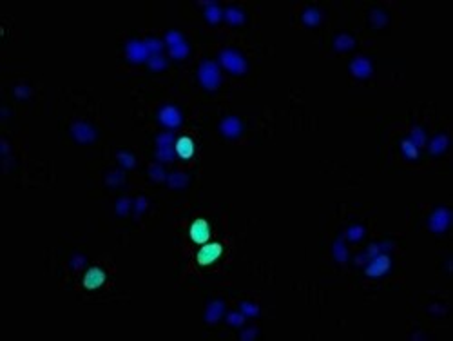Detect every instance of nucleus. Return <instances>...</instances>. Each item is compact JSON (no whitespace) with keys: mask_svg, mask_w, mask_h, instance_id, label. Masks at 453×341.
I'll return each mask as SVG.
<instances>
[{"mask_svg":"<svg viewBox=\"0 0 453 341\" xmlns=\"http://www.w3.org/2000/svg\"><path fill=\"white\" fill-rule=\"evenodd\" d=\"M174 134L172 131H167L156 136V160L158 163H169L174 160L176 151H174Z\"/></svg>","mask_w":453,"mask_h":341,"instance_id":"7ed1b4c3","label":"nucleus"},{"mask_svg":"<svg viewBox=\"0 0 453 341\" xmlns=\"http://www.w3.org/2000/svg\"><path fill=\"white\" fill-rule=\"evenodd\" d=\"M125 183V173L120 169H114V170H109L107 175H105V185L109 187H122Z\"/></svg>","mask_w":453,"mask_h":341,"instance_id":"393cba45","label":"nucleus"},{"mask_svg":"<svg viewBox=\"0 0 453 341\" xmlns=\"http://www.w3.org/2000/svg\"><path fill=\"white\" fill-rule=\"evenodd\" d=\"M247 318L243 316L241 312H230L229 316H227V323L230 325V327H241L243 323H245Z\"/></svg>","mask_w":453,"mask_h":341,"instance_id":"4c0bfd02","label":"nucleus"},{"mask_svg":"<svg viewBox=\"0 0 453 341\" xmlns=\"http://www.w3.org/2000/svg\"><path fill=\"white\" fill-rule=\"evenodd\" d=\"M391 243L390 241H381V243H372V245H368V249L365 250V252L357 254V258H355V265H365V263H368L372 258H375V256H379V254H388L391 250Z\"/></svg>","mask_w":453,"mask_h":341,"instance_id":"1a4fd4ad","label":"nucleus"},{"mask_svg":"<svg viewBox=\"0 0 453 341\" xmlns=\"http://www.w3.org/2000/svg\"><path fill=\"white\" fill-rule=\"evenodd\" d=\"M198 80L207 91H216L221 86V71L214 60H203L198 67Z\"/></svg>","mask_w":453,"mask_h":341,"instance_id":"f257e3e1","label":"nucleus"},{"mask_svg":"<svg viewBox=\"0 0 453 341\" xmlns=\"http://www.w3.org/2000/svg\"><path fill=\"white\" fill-rule=\"evenodd\" d=\"M125 56L127 60L133 64H141V62H147L150 56L149 49H147L145 42L141 40H129L127 42V46H125Z\"/></svg>","mask_w":453,"mask_h":341,"instance_id":"6e6552de","label":"nucleus"},{"mask_svg":"<svg viewBox=\"0 0 453 341\" xmlns=\"http://www.w3.org/2000/svg\"><path fill=\"white\" fill-rule=\"evenodd\" d=\"M189 234H191V240L198 245H203L207 243L208 238H210V225L205 220H196L192 221L191 229H189Z\"/></svg>","mask_w":453,"mask_h":341,"instance_id":"f8f14e48","label":"nucleus"},{"mask_svg":"<svg viewBox=\"0 0 453 341\" xmlns=\"http://www.w3.org/2000/svg\"><path fill=\"white\" fill-rule=\"evenodd\" d=\"M301 18H303L305 25H308V27H317L321 24V20H323V15H321V11L317 8H307Z\"/></svg>","mask_w":453,"mask_h":341,"instance_id":"412c9836","label":"nucleus"},{"mask_svg":"<svg viewBox=\"0 0 453 341\" xmlns=\"http://www.w3.org/2000/svg\"><path fill=\"white\" fill-rule=\"evenodd\" d=\"M83 263H85V258H83L82 254H76V256H73V260H71V265H73V269H76V271L82 269Z\"/></svg>","mask_w":453,"mask_h":341,"instance_id":"ea45409f","label":"nucleus"},{"mask_svg":"<svg viewBox=\"0 0 453 341\" xmlns=\"http://www.w3.org/2000/svg\"><path fill=\"white\" fill-rule=\"evenodd\" d=\"M220 133L223 134L225 138H230V140H234V138H237V136H241L243 122L239 120L237 117H234V115L225 117L223 120L220 122Z\"/></svg>","mask_w":453,"mask_h":341,"instance_id":"9b49d317","label":"nucleus"},{"mask_svg":"<svg viewBox=\"0 0 453 341\" xmlns=\"http://www.w3.org/2000/svg\"><path fill=\"white\" fill-rule=\"evenodd\" d=\"M401 153H403V156H404V158H408V160H417V158H419V149L413 146L410 138H404V140L401 141Z\"/></svg>","mask_w":453,"mask_h":341,"instance_id":"bb28decb","label":"nucleus"},{"mask_svg":"<svg viewBox=\"0 0 453 341\" xmlns=\"http://www.w3.org/2000/svg\"><path fill=\"white\" fill-rule=\"evenodd\" d=\"M15 93H17V96H20V98H27L29 96V88H25V86H20V88L15 89Z\"/></svg>","mask_w":453,"mask_h":341,"instance_id":"a19ab883","label":"nucleus"},{"mask_svg":"<svg viewBox=\"0 0 453 341\" xmlns=\"http://www.w3.org/2000/svg\"><path fill=\"white\" fill-rule=\"evenodd\" d=\"M370 24L372 27H377V30H381V27H384V25L388 24V15L384 9H379V8H374L370 11Z\"/></svg>","mask_w":453,"mask_h":341,"instance_id":"b1692460","label":"nucleus"},{"mask_svg":"<svg viewBox=\"0 0 453 341\" xmlns=\"http://www.w3.org/2000/svg\"><path fill=\"white\" fill-rule=\"evenodd\" d=\"M163 42H165L169 47H174V46H178V44H182V42H185V37H183L179 31L171 30V31H167V33H165V37H163Z\"/></svg>","mask_w":453,"mask_h":341,"instance_id":"72a5a7b5","label":"nucleus"},{"mask_svg":"<svg viewBox=\"0 0 453 341\" xmlns=\"http://www.w3.org/2000/svg\"><path fill=\"white\" fill-rule=\"evenodd\" d=\"M163 44H165V42L160 40V38H156V37H149L145 40V46H147V49H149L150 56H153V54H162Z\"/></svg>","mask_w":453,"mask_h":341,"instance_id":"f704fd0d","label":"nucleus"},{"mask_svg":"<svg viewBox=\"0 0 453 341\" xmlns=\"http://www.w3.org/2000/svg\"><path fill=\"white\" fill-rule=\"evenodd\" d=\"M189 51H191V47H189L187 42H182V44H178V46L169 47V54H171V59H174V60L187 59Z\"/></svg>","mask_w":453,"mask_h":341,"instance_id":"2f4dec72","label":"nucleus"},{"mask_svg":"<svg viewBox=\"0 0 453 341\" xmlns=\"http://www.w3.org/2000/svg\"><path fill=\"white\" fill-rule=\"evenodd\" d=\"M332 254H334V258H336V262L339 263H345L346 260H348V249H346V243H345V238H337L336 243H334L332 247Z\"/></svg>","mask_w":453,"mask_h":341,"instance_id":"5701e85b","label":"nucleus"},{"mask_svg":"<svg viewBox=\"0 0 453 341\" xmlns=\"http://www.w3.org/2000/svg\"><path fill=\"white\" fill-rule=\"evenodd\" d=\"M363 236H365V227H363V225H350L343 238L352 241V243H355V241L363 240Z\"/></svg>","mask_w":453,"mask_h":341,"instance_id":"7c9ffc66","label":"nucleus"},{"mask_svg":"<svg viewBox=\"0 0 453 341\" xmlns=\"http://www.w3.org/2000/svg\"><path fill=\"white\" fill-rule=\"evenodd\" d=\"M220 64L229 71L230 75H236V76L245 75L247 71H249V64H247L245 56H243L239 51L230 49V47L220 51Z\"/></svg>","mask_w":453,"mask_h":341,"instance_id":"f03ea898","label":"nucleus"},{"mask_svg":"<svg viewBox=\"0 0 453 341\" xmlns=\"http://www.w3.org/2000/svg\"><path fill=\"white\" fill-rule=\"evenodd\" d=\"M116 160L122 163L124 169H134V167H136V158H134V154L129 153V151H118Z\"/></svg>","mask_w":453,"mask_h":341,"instance_id":"c756f323","label":"nucleus"},{"mask_svg":"<svg viewBox=\"0 0 453 341\" xmlns=\"http://www.w3.org/2000/svg\"><path fill=\"white\" fill-rule=\"evenodd\" d=\"M158 120H160V124H162L163 127H167L169 131H174V129H178L179 125H182L183 115H182V111L176 107V105L167 104L158 111Z\"/></svg>","mask_w":453,"mask_h":341,"instance_id":"39448f33","label":"nucleus"},{"mask_svg":"<svg viewBox=\"0 0 453 341\" xmlns=\"http://www.w3.org/2000/svg\"><path fill=\"white\" fill-rule=\"evenodd\" d=\"M134 205V216H141L143 212L147 211V207H149V202H147V198H143V196H138L136 200L133 202Z\"/></svg>","mask_w":453,"mask_h":341,"instance_id":"e433bc0d","label":"nucleus"},{"mask_svg":"<svg viewBox=\"0 0 453 341\" xmlns=\"http://www.w3.org/2000/svg\"><path fill=\"white\" fill-rule=\"evenodd\" d=\"M355 46V38L348 33H341L334 38V49L336 51H348Z\"/></svg>","mask_w":453,"mask_h":341,"instance_id":"4be33fe9","label":"nucleus"},{"mask_svg":"<svg viewBox=\"0 0 453 341\" xmlns=\"http://www.w3.org/2000/svg\"><path fill=\"white\" fill-rule=\"evenodd\" d=\"M223 18L227 20V24L230 25H241L245 22V13H243L241 8H236V6H230L223 11Z\"/></svg>","mask_w":453,"mask_h":341,"instance_id":"6ab92c4d","label":"nucleus"},{"mask_svg":"<svg viewBox=\"0 0 453 341\" xmlns=\"http://www.w3.org/2000/svg\"><path fill=\"white\" fill-rule=\"evenodd\" d=\"M167 59L163 56V54H153V56H149V60H147V66H149L150 71H154V73H160V71H165L167 69Z\"/></svg>","mask_w":453,"mask_h":341,"instance_id":"cd10ccee","label":"nucleus"},{"mask_svg":"<svg viewBox=\"0 0 453 341\" xmlns=\"http://www.w3.org/2000/svg\"><path fill=\"white\" fill-rule=\"evenodd\" d=\"M223 314H225V303L221 300H214L205 308V321H207L208 325H214L221 320Z\"/></svg>","mask_w":453,"mask_h":341,"instance_id":"dca6fc26","label":"nucleus"},{"mask_svg":"<svg viewBox=\"0 0 453 341\" xmlns=\"http://www.w3.org/2000/svg\"><path fill=\"white\" fill-rule=\"evenodd\" d=\"M410 140H412V144L417 147V149H420V147L426 146V133H424L422 127H419V125H413L412 129H410Z\"/></svg>","mask_w":453,"mask_h":341,"instance_id":"a878e982","label":"nucleus"},{"mask_svg":"<svg viewBox=\"0 0 453 341\" xmlns=\"http://www.w3.org/2000/svg\"><path fill=\"white\" fill-rule=\"evenodd\" d=\"M221 254H223V247H221V243L212 241V243H205V245L201 247L196 258H198V263H200V265H210V263H214L218 258H220Z\"/></svg>","mask_w":453,"mask_h":341,"instance_id":"9d476101","label":"nucleus"},{"mask_svg":"<svg viewBox=\"0 0 453 341\" xmlns=\"http://www.w3.org/2000/svg\"><path fill=\"white\" fill-rule=\"evenodd\" d=\"M449 221H451V209L448 207H437L432 211L428 218V227L432 233L442 234L448 231Z\"/></svg>","mask_w":453,"mask_h":341,"instance_id":"20e7f679","label":"nucleus"},{"mask_svg":"<svg viewBox=\"0 0 453 341\" xmlns=\"http://www.w3.org/2000/svg\"><path fill=\"white\" fill-rule=\"evenodd\" d=\"M372 62L365 56H357L350 64V73H352L355 78H368L372 75Z\"/></svg>","mask_w":453,"mask_h":341,"instance_id":"2eb2a0df","label":"nucleus"},{"mask_svg":"<svg viewBox=\"0 0 453 341\" xmlns=\"http://www.w3.org/2000/svg\"><path fill=\"white\" fill-rule=\"evenodd\" d=\"M131 207H133V202H131V198H120V200L116 202V214L118 216H127L131 211Z\"/></svg>","mask_w":453,"mask_h":341,"instance_id":"c9c22d12","label":"nucleus"},{"mask_svg":"<svg viewBox=\"0 0 453 341\" xmlns=\"http://www.w3.org/2000/svg\"><path fill=\"white\" fill-rule=\"evenodd\" d=\"M71 136L75 138L78 144L87 146V144H93L96 140L98 133L87 122H75V124H71Z\"/></svg>","mask_w":453,"mask_h":341,"instance_id":"0eeeda50","label":"nucleus"},{"mask_svg":"<svg viewBox=\"0 0 453 341\" xmlns=\"http://www.w3.org/2000/svg\"><path fill=\"white\" fill-rule=\"evenodd\" d=\"M174 151L182 160H191L196 153V146H194V140L189 136H182L176 140L174 144Z\"/></svg>","mask_w":453,"mask_h":341,"instance_id":"4468645a","label":"nucleus"},{"mask_svg":"<svg viewBox=\"0 0 453 341\" xmlns=\"http://www.w3.org/2000/svg\"><path fill=\"white\" fill-rule=\"evenodd\" d=\"M147 173H149V178L153 180V182H156V183L167 182V173H165V169H163L162 163H153Z\"/></svg>","mask_w":453,"mask_h":341,"instance_id":"c85d7f7f","label":"nucleus"},{"mask_svg":"<svg viewBox=\"0 0 453 341\" xmlns=\"http://www.w3.org/2000/svg\"><path fill=\"white\" fill-rule=\"evenodd\" d=\"M239 312L245 318H258L259 316V307L252 301H241L239 303Z\"/></svg>","mask_w":453,"mask_h":341,"instance_id":"473e14b6","label":"nucleus"},{"mask_svg":"<svg viewBox=\"0 0 453 341\" xmlns=\"http://www.w3.org/2000/svg\"><path fill=\"white\" fill-rule=\"evenodd\" d=\"M256 336H258V329H256V327H250V329L243 330L241 336H239V337H241L243 341H250V339H254Z\"/></svg>","mask_w":453,"mask_h":341,"instance_id":"58836bf2","label":"nucleus"},{"mask_svg":"<svg viewBox=\"0 0 453 341\" xmlns=\"http://www.w3.org/2000/svg\"><path fill=\"white\" fill-rule=\"evenodd\" d=\"M189 182H191V178L183 170H176V173L167 176V183H169L171 189H185L189 185Z\"/></svg>","mask_w":453,"mask_h":341,"instance_id":"aec40b11","label":"nucleus"},{"mask_svg":"<svg viewBox=\"0 0 453 341\" xmlns=\"http://www.w3.org/2000/svg\"><path fill=\"white\" fill-rule=\"evenodd\" d=\"M391 267V260L388 254H379L375 258H372L370 262L366 263L365 274L368 278H383L384 274H388Z\"/></svg>","mask_w":453,"mask_h":341,"instance_id":"423d86ee","label":"nucleus"},{"mask_svg":"<svg viewBox=\"0 0 453 341\" xmlns=\"http://www.w3.org/2000/svg\"><path fill=\"white\" fill-rule=\"evenodd\" d=\"M448 146H449V136L442 133V134H437V136L430 141L428 151H430V154H433V156H441V154L448 149Z\"/></svg>","mask_w":453,"mask_h":341,"instance_id":"a211bd4d","label":"nucleus"},{"mask_svg":"<svg viewBox=\"0 0 453 341\" xmlns=\"http://www.w3.org/2000/svg\"><path fill=\"white\" fill-rule=\"evenodd\" d=\"M104 281H105V272L100 267H91V269L85 272V276H83V287L89 289V291H95V289L102 287Z\"/></svg>","mask_w":453,"mask_h":341,"instance_id":"ddd939ff","label":"nucleus"},{"mask_svg":"<svg viewBox=\"0 0 453 341\" xmlns=\"http://www.w3.org/2000/svg\"><path fill=\"white\" fill-rule=\"evenodd\" d=\"M203 6H205L203 15H205V18H207L208 24H212V25L220 24L221 18H223V9H221L216 2H203Z\"/></svg>","mask_w":453,"mask_h":341,"instance_id":"f3484780","label":"nucleus"}]
</instances>
